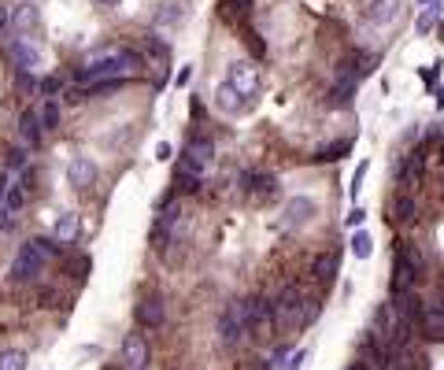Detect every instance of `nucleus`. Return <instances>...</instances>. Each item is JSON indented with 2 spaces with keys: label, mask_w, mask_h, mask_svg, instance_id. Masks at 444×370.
Wrapping results in <instances>:
<instances>
[{
  "label": "nucleus",
  "mask_w": 444,
  "mask_h": 370,
  "mask_svg": "<svg viewBox=\"0 0 444 370\" xmlns=\"http://www.w3.org/2000/svg\"><path fill=\"white\" fill-rule=\"evenodd\" d=\"M137 67H145L141 52L123 49V45H107V49H96L82 60L78 85L85 89V85H96V82H107V78H123L126 71H137Z\"/></svg>",
  "instance_id": "nucleus-1"
},
{
  "label": "nucleus",
  "mask_w": 444,
  "mask_h": 370,
  "mask_svg": "<svg viewBox=\"0 0 444 370\" xmlns=\"http://www.w3.org/2000/svg\"><path fill=\"white\" fill-rule=\"evenodd\" d=\"M315 311H319V303L304 300L296 285H285L278 292V300H274V315L281 322H289V326H308L311 319H315Z\"/></svg>",
  "instance_id": "nucleus-2"
},
{
  "label": "nucleus",
  "mask_w": 444,
  "mask_h": 370,
  "mask_svg": "<svg viewBox=\"0 0 444 370\" xmlns=\"http://www.w3.org/2000/svg\"><path fill=\"white\" fill-rule=\"evenodd\" d=\"M245 315H248V333L252 337H267V330L278 322V315H274V300L270 297H248L245 300Z\"/></svg>",
  "instance_id": "nucleus-3"
},
{
  "label": "nucleus",
  "mask_w": 444,
  "mask_h": 370,
  "mask_svg": "<svg viewBox=\"0 0 444 370\" xmlns=\"http://www.w3.org/2000/svg\"><path fill=\"white\" fill-rule=\"evenodd\" d=\"M226 85L237 89L245 100H252V96L259 93V67L252 60H233L230 67H226Z\"/></svg>",
  "instance_id": "nucleus-4"
},
{
  "label": "nucleus",
  "mask_w": 444,
  "mask_h": 370,
  "mask_svg": "<svg viewBox=\"0 0 444 370\" xmlns=\"http://www.w3.org/2000/svg\"><path fill=\"white\" fill-rule=\"evenodd\" d=\"M219 330H222V344H230L237 348L248 337V315H245V300H233L230 308L222 311V322H219Z\"/></svg>",
  "instance_id": "nucleus-5"
},
{
  "label": "nucleus",
  "mask_w": 444,
  "mask_h": 370,
  "mask_svg": "<svg viewBox=\"0 0 444 370\" xmlns=\"http://www.w3.org/2000/svg\"><path fill=\"white\" fill-rule=\"evenodd\" d=\"M41 270H45V256L34 248V241L19 245V252L12 259V281H34Z\"/></svg>",
  "instance_id": "nucleus-6"
},
{
  "label": "nucleus",
  "mask_w": 444,
  "mask_h": 370,
  "mask_svg": "<svg viewBox=\"0 0 444 370\" xmlns=\"http://www.w3.org/2000/svg\"><path fill=\"white\" fill-rule=\"evenodd\" d=\"M211 159H215V145H211V137H189L186 152H181V167H189V170L204 174V170L211 167Z\"/></svg>",
  "instance_id": "nucleus-7"
},
{
  "label": "nucleus",
  "mask_w": 444,
  "mask_h": 370,
  "mask_svg": "<svg viewBox=\"0 0 444 370\" xmlns=\"http://www.w3.org/2000/svg\"><path fill=\"white\" fill-rule=\"evenodd\" d=\"M418 326H422V333H426V341H444V300L422 303Z\"/></svg>",
  "instance_id": "nucleus-8"
},
{
  "label": "nucleus",
  "mask_w": 444,
  "mask_h": 370,
  "mask_svg": "<svg viewBox=\"0 0 444 370\" xmlns=\"http://www.w3.org/2000/svg\"><path fill=\"white\" fill-rule=\"evenodd\" d=\"M123 367L126 370H145L148 367V341L141 333H126V341H123Z\"/></svg>",
  "instance_id": "nucleus-9"
},
{
  "label": "nucleus",
  "mask_w": 444,
  "mask_h": 370,
  "mask_svg": "<svg viewBox=\"0 0 444 370\" xmlns=\"http://www.w3.org/2000/svg\"><path fill=\"white\" fill-rule=\"evenodd\" d=\"M8 23H12V30H19V34H34V30L41 26V12L37 4H15L12 12H8Z\"/></svg>",
  "instance_id": "nucleus-10"
},
{
  "label": "nucleus",
  "mask_w": 444,
  "mask_h": 370,
  "mask_svg": "<svg viewBox=\"0 0 444 370\" xmlns=\"http://www.w3.org/2000/svg\"><path fill=\"white\" fill-rule=\"evenodd\" d=\"M67 182L74 185V189H89V185L96 182V163L89 156H74L67 163Z\"/></svg>",
  "instance_id": "nucleus-11"
},
{
  "label": "nucleus",
  "mask_w": 444,
  "mask_h": 370,
  "mask_svg": "<svg viewBox=\"0 0 444 370\" xmlns=\"http://www.w3.org/2000/svg\"><path fill=\"white\" fill-rule=\"evenodd\" d=\"M163 319H167V311H163V300L159 297H145L137 303V322L145 326V330H159Z\"/></svg>",
  "instance_id": "nucleus-12"
},
{
  "label": "nucleus",
  "mask_w": 444,
  "mask_h": 370,
  "mask_svg": "<svg viewBox=\"0 0 444 370\" xmlns=\"http://www.w3.org/2000/svg\"><path fill=\"white\" fill-rule=\"evenodd\" d=\"M12 60H15L19 71H30V74L41 67V52L30 45L26 37H15V41H12Z\"/></svg>",
  "instance_id": "nucleus-13"
},
{
  "label": "nucleus",
  "mask_w": 444,
  "mask_h": 370,
  "mask_svg": "<svg viewBox=\"0 0 444 370\" xmlns=\"http://www.w3.org/2000/svg\"><path fill=\"white\" fill-rule=\"evenodd\" d=\"M241 189L245 193H259V197H274V193H278V178H274V174L241 170Z\"/></svg>",
  "instance_id": "nucleus-14"
},
{
  "label": "nucleus",
  "mask_w": 444,
  "mask_h": 370,
  "mask_svg": "<svg viewBox=\"0 0 444 370\" xmlns=\"http://www.w3.org/2000/svg\"><path fill=\"white\" fill-rule=\"evenodd\" d=\"M366 19H371L374 26H393L400 19V0H371Z\"/></svg>",
  "instance_id": "nucleus-15"
},
{
  "label": "nucleus",
  "mask_w": 444,
  "mask_h": 370,
  "mask_svg": "<svg viewBox=\"0 0 444 370\" xmlns=\"http://www.w3.org/2000/svg\"><path fill=\"white\" fill-rule=\"evenodd\" d=\"M41 134H45V130H41V123H37V112H34V107H26V112L19 115V137H23V145L26 148H37L41 145Z\"/></svg>",
  "instance_id": "nucleus-16"
},
{
  "label": "nucleus",
  "mask_w": 444,
  "mask_h": 370,
  "mask_svg": "<svg viewBox=\"0 0 444 370\" xmlns=\"http://www.w3.org/2000/svg\"><path fill=\"white\" fill-rule=\"evenodd\" d=\"M215 107H219L222 115H237V112H245V107H248V100H245L237 89H230V85L222 82L219 89H215Z\"/></svg>",
  "instance_id": "nucleus-17"
},
{
  "label": "nucleus",
  "mask_w": 444,
  "mask_h": 370,
  "mask_svg": "<svg viewBox=\"0 0 444 370\" xmlns=\"http://www.w3.org/2000/svg\"><path fill=\"white\" fill-rule=\"evenodd\" d=\"M389 370H426V355L411 352L407 344H400L393 355H389Z\"/></svg>",
  "instance_id": "nucleus-18"
},
{
  "label": "nucleus",
  "mask_w": 444,
  "mask_h": 370,
  "mask_svg": "<svg viewBox=\"0 0 444 370\" xmlns=\"http://www.w3.org/2000/svg\"><path fill=\"white\" fill-rule=\"evenodd\" d=\"M389 208H393V219L396 222H411L418 215V204H415V197L411 193H396L393 200H389Z\"/></svg>",
  "instance_id": "nucleus-19"
},
{
  "label": "nucleus",
  "mask_w": 444,
  "mask_h": 370,
  "mask_svg": "<svg viewBox=\"0 0 444 370\" xmlns=\"http://www.w3.org/2000/svg\"><path fill=\"white\" fill-rule=\"evenodd\" d=\"M396 178L400 185H415L422 178V152H411V156H404V163L396 167Z\"/></svg>",
  "instance_id": "nucleus-20"
},
{
  "label": "nucleus",
  "mask_w": 444,
  "mask_h": 370,
  "mask_svg": "<svg viewBox=\"0 0 444 370\" xmlns=\"http://www.w3.org/2000/svg\"><path fill=\"white\" fill-rule=\"evenodd\" d=\"M52 237H56L60 245H71L74 237H78V215L74 211H63L56 219V230H52Z\"/></svg>",
  "instance_id": "nucleus-21"
},
{
  "label": "nucleus",
  "mask_w": 444,
  "mask_h": 370,
  "mask_svg": "<svg viewBox=\"0 0 444 370\" xmlns=\"http://www.w3.org/2000/svg\"><path fill=\"white\" fill-rule=\"evenodd\" d=\"M285 215H289V222H296V226H304L311 215H315V200L311 197H292L289 200V208H285Z\"/></svg>",
  "instance_id": "nucleus-22"
},
{
  "label": "nucleus",
  "mask_w": 444,
  "mask_h": 370,
  "mask_svg": "<svg viewBox=\"0 0 444 370\" xmlns=\"http://www.w3.org/2000/svg\"><path fill=\"white\" fill-rule=\"evenodd\" d=\"M333 278H337V252H322V256L315 259V281L330 285Z\"/></svg>",
  "instance_id": "nucleus-23"
},
{
  "label": "nucleus",
  "mask_w": 444,
  "mask_h": 370,
  "mask_svg": "<svg viewBox=\"0 0 444 370\" xmlns=\"http://www.w3.org/2000/svg\"><path fill=\"white\" fill-rule=\"evenodd\" d=\"M200 178H204V174H197V170H189V167H181V163H178V170H175V189H178V193H197V189H200Z\"/></svg>",
  "instance_id": "nucleus-24"
},
{
  "label": "nucleus",
  "mask_w": 444,
  "mask_h": 370,
  "mask_svg": "<svg viewBox=\"0 0 444 370\" xmlns=\"http://www.w3.org/2000/svg\"><path fill=\"white\" fill-rule=\"evenodd\" d=\"M352 256L355 259H371L374 256V237L366 230H352Z\"/></svg>",
  "instance_id": "nucleus-25"
},
{
  "label": "nucleus",
  "mask_w": 444,
  "mask_h": 370,
  "mask_svg": "<svg viewBox=\"0 0 444 370\" xmlns=\"http://www.w3.org/2000/svg\"><path fill=\"white\" fill-rule=\"evenodd\" d=\"M37 123H41V130H56V126H60V104H56V100H45V104H41Z\"/></svg>",
  "instance_id": "nucleus-26"
},
{
  "label": "nucleus",
  "mask_w": 444,
  "mask_h": 370,
  "mask_svg": "<svg viewBox=\"0 0 444 370\" xmlns=\"http://www.w3.org/2000/svg\"><path fill=\"white\" fill-rule=\"evenodd\" d=\"M352 93H355V82L352 78H341L337 85H333V93H330V104L333 107H344V104L352 100Z\"/></svg>",
  "instance_id": "nucleus-27"
},
{
  "label": "nucleus",
  "mask_w": 444,
  "mask_h": 370,
  "mask_svg": "<svg viewBox=\"0 0 444 370\" xmlns=\"http://www.w3.org/2000/svg\"><path fill=\"white\" fill-rule=\"evenodd\" d=\"M0 370H26V352L23 348H8V352H0Z\"/></svg>",
  "instance_id": "nucleus-28"
},
{
  "label": "nucleus",
  "mask_w": 444,
  "mask_h": 370,
  "mask_svg": "<svg viewBox=\"0 0 444 370\" xmlns=\"http://www.w3.org/2000/svg\"><path fill=\"white\" fill-rule=\"evenodd\" d=\"M348 148H352V141H333V145H326V148L315 152V163H322V159H341Z\"/></svg>",
  "instance_id": "nucleus-29"
},
{
  "label": "nucleus",
  "mask_w": 444,
  "mask_h": 370,
  "mask_svg": "<svg viewBox=\"0 0 444 370\" xmlns=\"http://www.w3.org/2000/svg\"><path fill=\"white\" fill-rule=\"evenodd\" d=\"M4 204H8V211H23V204H26V189L23 185H8V193H4Z\"/></svg>",
  "instance_id": "nucleus-30"
},
{
  "label": "nucleus",
  "mask_w": 444,
  "mask_h": 370,
  "mask_svg": "<svg viewBox=\"0 0 444 370\" xmlns=\"http://www.w3.org/2000/svg\"><path fill=\"white\" fill-rule=\"evenodd\" d=\"M366 170H371V163H359V167H355V174H352V182H348V197L355 200V197H359V189H363V178H366Z\"/></svg>",
  "instance_id": "nucleus-31"
},
{
  "label": "nucleus",
  "mask_w": 444,
  "mask_h": 370,
  "mask_svg": "<svg viewBox=\"0 0 444 370\" xmlns=\"http://www.w3.org/2000/svg\"><path fill=\"white\" fill-rule=\"evenodd\" d=\"M34 248H37V252L45 256V259L60 256V241H56V237H34Z\"/></svg>",
  "instance_id": "nucleus-32"
},
{
  "label": "nucleus",
  "mask_w": 444,
  "mask_h": 370,
  "mask_svg": "<svg viewBox=\"0 0 444 370\" xmlns=\"http://www.w3.org/2000/svg\"><path fill=\"white\" fill-rule=\"evenodd\" d=\"M15 226H19V215L8 211V208H0V234H12Z\"/></svg>",
  "instance_id": "nucleus-33"
},
{
  "label": "nucleus",
  "mask_w": 444,
  "mask_h": 370,
  "mask_svg": "<svg viewBox=\"0 0 444 370\" xmlns=\"http://www.w3.org/2000/svg\"><path fill=\"white\" fill-rule=\"evenodd\" d=\"M37 89H41V93H45V96H48V100H52V96H56V93L63 89V82H60V78H41V82H37Z\"/></svg>",
  "instance_id": "nucleus-34"
},
{
  "label": "nucleus",
  "mask_w": 444,
  "mask_h": 370,
  "mask_svg": "<svg viewBox=\"0 0 444 370\" xmlns=\"http://www.w3.org/2000/svg\"><path fill=\"white\" fill-rule=\"evenodd\" d=\"M8 167H12V170H23V167H26V152H23V148H12V152H8Z\"/></svg>",
  "instance_id": "nucleus-35"
},
{
  "label": "nucleus",
  "mask_w": 444,
  "mask_h": 370,
  "mask_svg": "<svg viewBox=\"0 0 444 370\" xmlns=\"http://www.w3.org/2000/svg\"><path fill=\"white\" fill-rule=\"evenodd\" d=\"M433 23H437V12L429 8V12H422V15H418V34H429Z\"/></svg>",
  "instance_id": "nucleus-36"
},
{
  "label": "nucleus",
  "mask_w": 444,
  "mask_h": 370,
  "mask_svg": "<svg viewBox=\"0 0 444 370\" xmlns=\"http://www.w3.org/2000/svg\"><path fill=\"white\" fill-rule=\"evenodd\" d=\"M363 219H366V211H363V208H352V211H348V219H344V226H348V230H359Z\"/></svg>",
  "instance_id": "nucleus-37"
},
{
  "label": "nucleus",
  "mask_w": 444,
  "mask_h": 370,
  "mask_svg": "<svg viewBox=\"0 0 444 370\" xmlns=\"http://www.w3.org/2000/svg\"><path fill=\"white\" fill-rule=\"evenodd\" d=\"M178 4H163V12H159V23H178Z\"/></svg>",
  "instance_id": "nucleus-38"
},
{
  "label": "nucleus",
  "mask_w": 444,
  "mask_h": 370,
  "mask_svg": "<svg viewBox=\"0 0 444 370\" xmlns=\"http://www.w3.org/2000/svg\"><path fill=\"white\" fill-rule=\"evenodd\" d=\"M156 156L159 159H170V145H167V141H163V145H156Z\"/></svg>",
  "instance_id": "nucleus-39"
},
{
  "label": "nucleus",
  "mask_w": 444,
  "mask_h": 370,
  "mask_svg": "<svg viewBox=\"0 0 444 370\" xmlns=\"http://www.w3.org/2000/svg\"><path fill=\"white\" fill-rule=\"evenodd\" d=\"M4 193H8V174L0 170V204H4Z\"/></svg>",
  "instance_id": "nucleus-40"
},
{
  "label": "nucleus",
  "mask_w": 444,
  "mask_h": 370,
  "mask_svg": "<svg viewBox=\"0 0 444 370\" xmlns=\"http://www.w3.org/2000/svg\"><path fill=\"white\" fill-rule=\"evenodd\" d=\"M8 26V12H0V30H4Z\"/></svg>",
  "instance_id": "nucleus-41"
},
{
  "label": "nucleus",
  "mask_w": 444,
  "mask_h": 370,
  "mask_svg": "<svg viewBox=\"0 0 444 370\" xmlns=\"http://www.w3.org/2000/svg\"><path fill=\"white\" fill-rule=\"evenodd\" d=\"M100 4H107V8H115V4H123V0H100Z\"/></svg>",
  "instance_id": "nucleus-42"
},
{
  "label": "nucleus",
  "mask_w": 444,
  "mask_h": 370,
  "mask_svg": "<svg viewBox=\"0 0 444 370\" xmlns=\"http://www.w3.org/2000/svg\"><path fill=\"white\" fill-rule=\"evenodd\" d=\"M348 370H371V367H366V363H355V367H348Z\"/></svg>",
  "instance_id": "nucleus-43"
},
{
  "label": "nucleus",
  "mask_w": 444,
  "mask_h": 370,
  "mask_svg": "<svg viewBox=\"0 0 444 370\" xmlns=\"http://www.w3.org/2000/svg\"><path fill=\"white\" fill-rule=\"evenodd\" d=\"M437 107H444V89L437 93Z\"/></svg>",
  "instance_id": "nucleus-44"
},
{
  "label": "nucleus",
  "mask_w": 444,
  "mask_h": 370,
  "mask_svg": "<svg viewBox=\"0 0 444 370\" xmlns=\"http://www.w3.org/2000/svg\"><path fill=\"white\" fill-rule=\"evenodd\" d=\"M437 34H441V37H444V23H441V26H437Z\"/></svg>",
  "instance_id": "nucleus-45"
},
{
  "label": "nucleus",
  "mask_w": 444,
  "mask_h": 370,
  "mask_svg": "<svg viewBox=\"0 0 444 370\" xmlns=\"http://www.w3.org/2000/svg\"><path fill=\"white\" fill-rule=\"evenodd\" d=\"M441 159H444V145H441Z\"/></svg>",
  "instance_id": "nucleus-46"
}]
</instances>
